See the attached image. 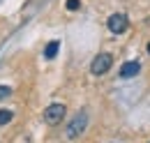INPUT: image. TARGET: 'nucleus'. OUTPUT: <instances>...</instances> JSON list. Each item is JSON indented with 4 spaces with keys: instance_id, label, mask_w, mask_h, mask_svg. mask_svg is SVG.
<instances>
[{
    "instance_id": "obj_1",
    "label": "nucleus",
    "mask_w": 150,
    "mask_h": 143,
    "mask_svg": "<svg viewBox=\"0 0 150 143\" xmlns=\"http://www.w3.org/2000/svg\"><path fill=\"white\" fill-rule=\"evenodd\" d=\"M86 127H88V113L86 111H79L74 118L69 120V125L65 127V136L67 139H79L86 132Z\"/></svg>"
},
{
    "instance_id": "obj_2",
    "label": "nucleus",
    "mask_w": 150,
    "mask_h": 143,
    "mask_svg": "<svg viewBox=\"0 0 150 143\" xmlns=\"http://www.w3.org/2000/svg\"><path fill=\"white\" fill-rule=\"evenodd\" d=\"M111 67H113V55L111 53H99V55H95L93 62H90V72H93L95 76L106 74Z\"/></svg>"
},
{
    "instance_id": "obj_3",
    "label": "nucleus",
    "mask_w": 150,
    "mask_h": 143,
    "mask_svg": "<svg viewBox=\"0 0 150 143\" xmlns=\"http://www.w3.org/2000/svg\"><path fill=\"white\" fill-rule=\"evenodd\" d=\"M106 28L111 30L113 35H122V33L129 28V18H127V14L115 12V14H111V16H109V21H106Z\"/></svg>"
},
{
    "instance_id": "obj_4",
    "label": "nucleus",
    "mask_w": 150,
    "mask_h": 143,
    "mask_svg": "<svg viewBox=\"0 0 150 143\" xmlns=\"http://www.w3.org/2000/svg\"><path fill=\"white\" fill-rule=\"evenodd\" d=\"M65 104H51V106L44 108V122L46 125H60L62 122V118H65Z\"/></svg>"
},
{
    "instance_id": "obj_5",
    "label": "nucleus",
    "mask_w": 150,
    "mask_h": 143,
    "mask_svg": "<svg viewBox=\"0 0 150 143\" xmlns=\"http://www.w3.org/2000/svg\"><path fill=\"white\" fill-rule=\"evenodd\" d=\"M139 72H141V62L139 60H127V62L120 65L118 76L120 79H134V76H139Z\"/></svg>"
},
{
    "instance_id": "obj_6",
    "label": "nucleus",
    "mask_w": 150,
    "mask_h": 143,
    "mask_svg": "<svg viewBox=\"0 0 150 143\" xmlns=\"http://www.w3.org/2000/svg\"><path fill=\"white\" fill-rule=\"evenodd\" d=\"M58 51H60V42L53 39V42H49V44L44 46V58H46V60H53L58 55Z\"/></svg>"
},
{
    "instance_id": "obj_7",
    "label": "nucleus",
    "mask_w": 150,
    "mask_h": 143,
    "mask_svg": "<svg viewBox=\"0 0 150 143\" xmlns=\"http://www.w3.org/2000/svg\"><path fill=\"white\" fill-rule=\"evenodd\" d=\"M12 118H14V113H12L9 108H0V127H2V125H7V122H9Z\"/></svg>"
},
{
    "instance_id": "obj_8",
    "label": "nucleus",
    "mask_w": 150,
    "mask_h": 143,
    "mask_svg": "<svg viewBox=\"0 0 150 143\" xmlns=\"http://www.w3.org/2000/svg\"><path fill=\"white\" fill-rule=\"evenodd\" d=\"M79 7H81V0H67V9L69 12H76Z\"/></svg>"
},
{
    "instance_id": "obj_9",
    "label": "nucleus",
    "mask_w": 150,
    "mask_h": 143,
    "mask_svg": "<svg viewBox=\"0 0 150 143\" xmlns=\"http://www.w3.org/2000/svg\"><path fill=\"white\" fill-rule=\"evenodd\" d=\"M12 95V88H7V86H0V99H7Z\"/></svg>"
},
{
    "instance_id": "obj_10",
    "label": "nucleus",
    "mask_w": 150,
    "mask_h": 143,
    "mask_svg": "<svg viewBox=\"0 0 150 143\" xmlns=\"http://www.w3.org/2000/svg\"><path fill=\"white\" fill-rule=\"evenodd\" d=\"M148 53H150V44H148Z\"/></svg>"
}]
</instances>
